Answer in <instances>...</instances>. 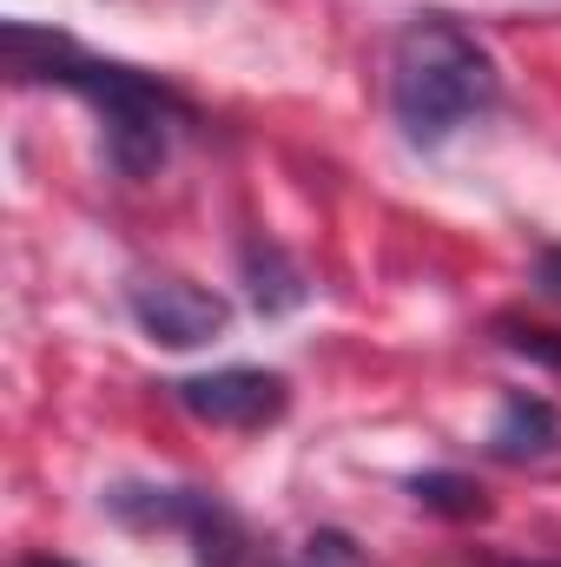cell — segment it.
Listing matches in <instances>:
<instances>
[{
    "label": "cell",
    "instance_id": "6da1fadb",
    "mask_svg": "<svg viewBox=\"0 0 561 567\" xmlns=\"http://www.w3.org/2000/svg\"><path fill=\"white\" fill-rule=\"evenodd\" d=\"M0 47H7V66L13 80H40V86H67L73 100H86L106 126V152L126 178H145L152 165L172 158L178 133L198 126L192 100L178 86H165L159 73H140L126 60H100L86 53L80 40L67 33H47L33 20H7L0 27Z\"/></svg>",
    "mask_w": 561,
    "mask_h": 567
},
{
    "label": "cell",
    "instance_id": "7a4b0ae2",
    "mask_svg": "<svg viewBox=\"0 0 561 567\" xmlns=\"http://www.w3.org/2000/svg\"><path fill=\"white\" fill-rule=\"evenodd\" d=\"M502 100V73L489 47L456 13H417L390 47V113L410 145L456 140Z\"/></svg>",
    "mask_w": 561,
    "mask_h": 567
},
{
    "label": "cell",
    "instance_id": "3957f363",
    "mask_svg": "<svg viewBox=\"0 0 561 567\" xmlns=\"http://www.w3.org/2000/svg\"><path fill=\"white\" fill-rule=\"evenodd\" d=\"M126 310L165 350H198V343L225 337V323H232V303L192 278H133L126 284Z\"/></svg>",
    "mask_w": 561,
    "mask_h": 567
},
{
    "label": "cell",
    "instance_id": "277c9868",
    "mask_svg": "<svg viewBox=\"0 0 561 567\" xmlns=\"http://www.w3.org/2000/svg\"><path fill=\"white\" fill-rule=\"evenodd\" d=\"M172 396L185 416L212 429H265L290 410V383L278 370H245V363L212 370V377H185V383H172Z\"/></svg>",
    "mask_w": 561,
    "mask_h": 567
},
{
    "label": "cell",
    "instance_id": "5b68a950",
    "mask_svg": "<svg viewBox=\"0 0 561 567\" xmlns=\"http://www.w3.org/2000/svg\"><path fill=\"white\" fill-rule=\"evenodd\" d=\"M489 449H496L502 462H549L561 449V410L549 396L509 390V396H502V416L489 429Z\"/></svg>",
    "mask_w": 561,
    "mask_h": 567
},
{
    "label": "cell",
    "instance_id": "8992f818",
    "mask_svg": "<svg viewBox=\"0 0 561 567\" xmlns=\"http://www.w3.org/2000/svg\"><path fill=\"white\" fill-rule=\"evenodd\" d=\"M245 278H252V297H258L265 317L304 303V278L290 271V258H284L278 245H252V251H245Z\"/></svg>",
    "mask_w": 561,
    "mask_h": 567
},
{
    "label": "cell",
    "instance_id": "52a82bcc",
    "mask_svg": "<svg viewBox=\"0 0 561 567\" xmlns=\"http://www.w3.org/2000/svg\"><path fill=\"white\" fill-rule=\"evenodd\" d=\"M410 495H417L422 508H436V515H456V522H476L489 502H482V488L469 482V475H456V468H429L410 482Z\"/></svg>",
    "mask_w": 561,
    "mask_h": 567
},
{
    "label": "cell",
    "instance_id": "ba28073f",
    "mask_svg": "<svg viewBox=\"0 0 561 567\" xmlns=\"http://www.w3.org/2000/svg\"><path fill=\"white\" fill-rule=\"evenodd\" d=\"M502 343H509L516 357H536V363L561 370V330H542V323H502Z\"/></svg>",
    "mask_w": 561,
    "mask_h": 567
},
{
    "label": "cell",
    "instance_id": "9c48e42d",
    "mask_svg": "<svg viewBox=\"0 0 561 567\" xmlns=\"http://www.w3.org/2000/svg\"><path fill=\"white\" fill-rule=\"evenodd\" d=\"M542 284L561 297V251H549V258H542Z\"/></svg>",
    "mask_w": 561,
    "mask_h": 567
},
{
    "label": "cell",
    "instance_id": "30bf717a",
    "mask_svg": "<svg viewBox=\"0 0 561 567\" xmlns=\"http://www.w3.org/2000/svg\"><path fill=\"white\" fill-rule=\"evenodd\" d=\"M20 567H73V561H60V555H27Z\"/></svg>",
    "mask_w": 561,
    "mask_h": 567
}]
</instances>
